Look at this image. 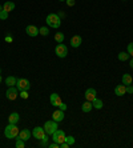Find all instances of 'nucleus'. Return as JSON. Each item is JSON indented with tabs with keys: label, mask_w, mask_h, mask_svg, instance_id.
<instances>
[{
	"label": "nucleus",
	"mask_w": 133,
	"mask_h": 148,
	"mask_svg": "<svg viewBox=\"0 0 133 148\" xmlns=\"http://www.w3.org/2000/svg\"><path fill=\"white\" fill-rule=\"evenodd\" d=\"M45 21H47V25H48V27L55 28V29L61 25V17L59 16L57 14H48Z\"/></svg>",
	"instance_id": "1"
},
{
	"label": "nucleus",
	"mask_w": 133,
	"mask_h": 148,
	"mask_svg": "<svg viewBox=\"0 0 133 148\" xmlns=\"http://www.w3.org/2000/svg\"><path fill=\"white\" fill-rule=\"evenodd\" d=\"M19 132H20V130L17 128L16 124H8L7 127L4 128V136L7 139H16L17 136H19Z\"/></svg>",
	"instance_id": "2"
},
{
	"label": "nucleus",
	"mask_w": 133,
	"mask_h": 148,
	"mask_svg": "<svg viewBox=\"0 0 133 148\" xmlns=\"http://www.w3.org/2000/svg\"><path fill=\"white\" fill-rule=\"evenodd\" d=\"M55 53L60 59L67 58V55H68V47L64 43H57V45H56V48H55Z\"/></svg>",
	"instance_id": "3"
},
{
	"label": "nucleus",
	"mask_w": 133,
	"mask_h": 148,
	"mask_svg": "<svg viewBox=\"0 0 133 148\" xmlns=\"http://www.w3.org/2000/svg\"><path fill=\"white\" fill-rule=\"evenodd\" d=\"M44 131H45V134L47 135H52L53 132L57 130V121H55L53 119L52 120H48V121H45V124H44Z\"/></svg>",
	"instance_id": "4"
},
{
	"label": "nucleus",
	"mask_w": 133,
	"mask_h": 148,
	"mask_svg": "<svg viewBox=\"0 0 133 148\" xmlns=\"http://www.w3.org/2000/svg\"><path fill=\"white\" fill-rule=\"evenodd\" d=\"M52 140L59 143V144H61L65 141V132L63 130H56L53 134H52Z\"/></svg>",
	"instance_id": "5"
},
{
	"label": "nucleus",
	"mask_w": 133,
	"mask_h": 148,
	"mask_svg": "<svg viewBox=\"0 0 133 148\" xmlns=\"http://www.w3.org/2000/svg\"><path fill=\"white\" fill-rule=\"evenodd\" d=\"M19 88L17 87H8L7 92H5V96H7L8 100H16L17 96H19Z\"/></svg>",
	"instance_id": "6"
},
{
	"label": "nucleus",
	"mask_w": 133,
	"mask_h": 148,
	"mask_svg": "<svg viewBox=\"0 0 133 148\" xmlns=\"http://www.w3.org/2000/svg\"><path fill=\"white\" fill-rule=\"evenodd\" d=\"M16 87L19 88V91H29L31 88V83L27 79H17Z\"/></svg>",
	"instance_id": "7"
},
{
	"label": "nucleus",
	"mask_w": 133,
	"mask_h": 148,
	"mask_svg": "<svg viewBox=\"0 0 133 148\" xmlns=\"http://www.w3.org/2000/svg\"><path fill=\"white\" fill-rule=\"evenodd\" d=\"M25 34H27L28 36H31V38H36L38 35H40V32H39V28L36 27V25L29 24L25 27Z\"/></svg>",
	"instance_id": "8"
},
{
	"label": "nucleus",
	"mask_w": 133,
	"mask_h": 148,
	"mask_svg": "<svg viewBox=\"0 0 133 148\" xmlns=\"http://www.w3.org/2000/svg\"><path fill=\"white\" fill-rule=\"evenodd\" d=\"M32 135H33L35 139L41 140V139L44 138L47 134H45V131H44V128H43V127H35L33 130H32Z\"/></svg>",
	"instance_id": "9"
},
{
	"label": "nucleus",
	"mask_w": 133,
	"mask_h": 148,
	"mask_svg": "<svg viewBox=\"0 0 133 148\" xmlns=\"http://www.w3.org/2000/svg\"><path fill=\"white\" fill-rule=\"evenodd\" d=\"M49 103H51L53 107H59L63 101H61V97L59 96L57 93H52L51 96H49Z\"/></svg>",
	"instance_id": "10"
},
{
	"label": "nucleus",
	"mask_w": 133,
	"mask_h": 148,
	"mask_svg": "<svg viewBox=\"0 0 133 148\" xmlns=\"http://www.w3.org/2000/svg\"><path fill=\"white\" fill-rule=\"evenodd\" d=\"M81 43H83V38L80 36V35H75V36H72L71 47H73V48H78V47L81 45Z\"/></svg>",
	"instance_id": "11"
},
{
	"label": "nucleus",
	"mask_w": 133,
	"mask_h": 148,
	"mask_svg": "<svg viewBox=\"0 0 133 148\" xmlns=\"http://www.w3.org/2000/svg\"><path fill=\"white\" fill-rule=\"evenodd\" d=\"M31 135H32V132L29 131V130L24 128V130H21V131L19 132V136H17V138H20L21 140L27 141V140H29V139H31Z\"/></svg>",
	"instance_id": "12"
},
{
	"label": "nucleus",
	"mask_w": 133,
	"mask_h": 148,
	"mask_svg": "<svg viewBox=\"0 0 133 148\" xmlns=\"http://www.w3.org/2000/svg\"><path fill=\"white\" fill-rule=\"evenodd\" d=\"M97 97V93H96V90L95 88H88L85 91V99L88 101H93V100Z\"/></svg>",
	"instance_id": "13"
},
{
	"label": "nucleus",
	"mask_w": 133,
	"mask_h": 148,
	"mask_svg": "<svg viewBox=\"0 0 133 148\" xmlns=\"http://www.w3.org/2000/svg\"><path fill=\"white\" fill-rule=\"evenodd\" d=\"M52 119L55 121H57V123H60V121L64 120V111L61 110H56L53 114H52Z\"/></svg>",
	"instance_id": "14"
},
{
	"label": "nucleus",
	"mask_w": 133,
	"mask_h": 148,
	"mask_svg": "<svg viewBox=\"0 0 133 148\" xmlns=\"http://www.w3.org/2000/svg\"><path fill=\"white\" fill-rule=\"evenodd\" d=\"M115 93H116V96H123L126 93V86L125 84H121V86H116L115 88Z\"/></svg>",
	"instance_id": "15"
},
{
	"label": "nucleus",
	"mask_w": 133,
	"mask_h": 148,
	"mask_svg": "<svg viewBox=\"0 0 133 148\" xmlns=\"http://www.w3.org/2000/svg\"><path fill=\"white\" fill-rule=\"evenodd\" d=\"M19 120H20V115L17 114V112H12L8 116V123H11V124H17Z\"/></svg>",
	"instance_id": "16"
},
{
	"label": "nucleus",
	"mask_w": 133,
	"mask_h": 148,
	"mask_svg": "<svg viewBox=\"0 0 133 148\" xmlns=\"http://www.w3.org/2000/svg\"><path fill=\"white\" fill-rule=\"evenodd\" d=\"M93 110V106H92V101H88L87 100L85 103H83V106H81V111L83 112H91V111Z\"/></svg>",
	"instance_id": "17"
},
{
	"label": "nucleus",
	"mask_w": 133,
	"mask_h": 148,
	"mask_svg": "<svg viewBox=\"0 0 133 148\" xmlns=\"http://www.w3.org/2000/svg\"><path fill=\"white\" fill-rule=\"evenodd\" d=\"M15 7H16V5H15L14 1H5V3L3 4V10H4V11H7L8 14H10L11 11H14V10H15Z\"/></svg>",
	"instance_id": "18"
},
{
	"label": "nucleus",
	"mask_w": 133,
	"mask_h": 148,
	"mask_svg": "<svg viewBox=\"0 0 133 148\" xmlns=\"http://www.w3.org/2000/svg\"><path fill=\"white\" fill-rule=\"evenodd\" d=\"M16 83H17V79L15 76H8L7 79H5V86H8V87H15Z\"/></svg>",
	"instance_id": "19"
},
{
	"label": "nucleus",
	"mask_w": 133,
	"mask_h": 148,
	"mask_svg": "<svg viewBox=\"0 0 133 148\" xmlns=\"http://www.w3.org/2000/svg\"><path fill=\"white\" fill-rule=\"evenodd\" d=\"M133 83V77L129 75V73H124L123 75V84H125V86H129V84H132Z\"/></svg>",
	"instance_id": "20"
},
{
	"label": "nucleus",
	"mask_w": 133,
	"mask_h": 148,
	"mask_svg": "<svg viewBox=\"0 0 133 148\" xmlns=\"http://www.w3.org/2000/svg\"><path fill=\"white\" fill-rule=\"evenodd\" d=\"M92 106H93V108H96V110H101L102 106H104V103H102V100H101V99L96 97V99L92 101Z\"/></svg>",
	"instance_id": "21"
},
{
	"label": "nucleus",
	"mask_w": 133,
	"mask_h": 148,
	"mask_svg": "<svg viewBox=\"0 0 133 148\" xmlns=\"http://www.w3.org/2000/svg\"><path fill=\"white\" fill-rule=\"evenodd\" d=\"M129 53L128 52H120L119 55H117V59H119L120 62H126L128 59H129Z\"/></svg>",
	"instance_id": "22"
},
{
	"label": "nucleus",
	"mask_w": 133,
	"mask_h": 148,
	"mask_svg": "<svg viewBox=\"0 0 133 148\" xmlns=\"http://www.w3.org/2000/svg\"><path fill=\"white\" fill-rule=\"evenodd\" d=\"M64 39H65V36H64L63 32H56V35H55V41L56 43H63Z\"/></svg>",
	"instance_id": "23"
},
{
	"label": "nucleus",
	"mask_w": 133,
	"mask_h": 148,
	"mask_svg": "<svg viewBox=\"0 0 133 148\" xmlns=\"http://www.w3.org/2000/svg\"><path fill=\"white\" fill-rule=\"evenodd\" d=\"M15 147H16V148H24V147H25V141L21 140L20 138H16V143H15Z\"/></svg>",
	"instance_id": "24"
},
{
	"label": "nucleus",
	"mask_w": 133,
	"mask_h": 148,
	"mask_svg": "<svg viewBox=\"0 0 133 148\" xmlns=\"http://www.w3.org/2000/svg\"><path fill=\"white\" fill-rule=\"evenodd\" d=\"M39 32H40V35H43V36H48V35H49V28L41 27V28H39Z\"/></svg>",
	"instance_id": "25"
},
{
	"label": "nucleus",
	"mask_w": 133,
	"mask_h": 148,
	"mask_svg": "<svg viewBox=\"0 0 133 148\" xmlns=\"http://www.w3.org/2000/svg\"><path fill=\"white\" fill-rule=\"evenodd\" d=\"M65 141H67L69 145H73L76 140H75V138H73V136H65Z\"/></svg>",
	"instance_id": "26"
},
{
	"label": "nucleus",
	"mask_w": 133,
	"mask_h": 148,
	"mask_svg": "<svg viewBox=\"0 0 133 148\" xmlns=\"http://www.w3.org/2000/svg\"><path fill=\"white\" fill-rule=\"evenodd\" d=\"M0 19L1 20H5V19H8V12L7 11H0Z\"/></svg>",
	"instance_id": "27"
},
{
	"label": "nucleus",
	"mask_w": 133,
	"mask_h": 148,
	"mask_svg": "<svg viewBox=\"0 0 133 148\" xmlns=\"http://www.w3.org/2000/svg\"><path fill=\"white\" fill-rule=\"evenodd\" d=\"M19 95H20V97L21 99H28V97H29V95H28V91H20V92H19Z\"/></svg>",
	"instance_id": "28"
},
{
	"label": "nucleus",
	"mask_w": 133,
	"mask_h": 148,
	"mask_svg": "<svg viewBox=\"0 0 133 148\" xmlns=\"http://www.w3.org/2000/svg\"><path fill=\"white\" fill-rule=\"evenodd\" d=\"M41 147H48V136L47 135L41 139Z\"/></svg>",
	"instance_id": "29"
},
{
	"label": "nucleus",
	"mask_w": 133,
	"mask_h": 148,
	"mask_svg": "<svg viewBox=\"0 0 133 148\" xmlns=\"http://www.w3.org/2000/svg\"><path fill=\"white\" fill-rule=\"evenodd\" d=\"M128 53H129L130 56H133V43H129V44H128Z\"/></svg>",
	"instance_id": "30"
},
{
	"label": "nucleus",
	"mask_w": 133,
	"mask_h": 148,
	"mask_svg": "<svg viewBox=\"0 0 133 148\" xmlns=\"http://www.w3.org/2000/svg\"><path fill=\"white\" fill-rule=\"evenodd\" d=\"M48 148H60V144L56 143V141H53L52 144H48Z\"/></svg>",
	"instance_id": "31"
},
{
	"label": "nucleus",
	"mask_w": 133,
	"mask_h": 148,
	"mask_svg": "<svg viewBox=\"0 0 133 148\" xmlns=\"http://www.w3.org/2000/svg\"><path fill=\"white\" fill-rule=\"evenodd\" d=\"M67 108H68V106H67V104H65V103H61V104H60V106H59V110L64 111V112H65V111H67Z\"/></svg>",
	"instance_id": "32"
},
{
	"label": "nucleus",
	"mask_w": 133,
	"mask_h": 148,
	"mask_svg": "<svg viewBox=\"0 0 133 148\" xmlns=\"http://www.w3.org/2000/svg\"><path fill=\"white\" fill-rule=\"evenodd\" d=\"M126 93H133V86L132 84L126 86Z\"/></svg>",
	"instance_id": "33"
},
{
	"label": "nucleus",
	"mask_w": 133,
	"mask_h": 148,
	"mask_svg": "<svg viewBox=\"0 0 133 148\" xmlns=\"http://www.w3.org/2000/svg\"><path fill=\"white\" fill-rule=\"evenodd\" d=\"M65 1H67V5H68V7H73V5H75V0H65Z\"/></svg>",
	"instance_id": "34"
},
{
	"label": "nucleus",
	"mask_w": 133,
	"mask_h": 148,
	"mask_svg": "<svg viewBox=\"0 0 133 148\" xmlns=\"http://www.w3.org/2000/svg\"><path fill=\"white\" fill-rule=\"evenodd\" d=\"M69 147H71V145H69L67 141H64V143H61V144H60V148H69Z\"/></svg>",
	"instance_id": "35"
},
{
	"label": "nucleus",
	"mask_w": 133,
	"mask_h": 148,
	"mask_svg": "<svg viewBox=\"0 0 133 148\" xmlns=\"http://www.w3.org/2000/svg\"><path fill=\"white\" fill-rule=\"evenodd\" d=\"M129 66H130V68H132V69H133V58H132V59H130V63H129Z\"/></svg>",
	"instance_id": "36"
},
{
	"label": "nucleus",
	"mask_w": 133,
	"mask_h": 148,
	"mask_svg": "<svg viewBox=\"0 0 133 148\" xmlns=\"http://www.w3.org/2000/svg\"><path fill=\"white\" fill-rule=\"evenodd\" d=\"M57 15H59V16H60V17H64V16H65V15H64V12H59Z\"/></svg>",
	"instance_id": "37"
},
{
	"label": "nucleus",
	"mask_w": 133,
	"mask_h": 148,
	"mask_svg": "<svg viewBox=\"0 0 133 148\" xmlns=\"http://www.w3.org/2000/svg\"><path fill=\"white\" fill-rule=\"evenodd\" d=\"M5 40H7V41H12V38H11V36H7V38H5Z\"/></svg>",
	"instance_id": "38"
},
{
	"label": "nucleus",
	"mask_w": 133,
	"mask_h": 148,
	"mask_svg": "<svg viewBox=\"0 0 133 148\" xmlns=\"http://www.w3.org/2000/svg\"><path fill=\"white\" fill-rule=\"evenodd\" d=\"M0 11H3V5H0Z\"/></svg>",
	"instance_id": "39"
},
{
	"label": "nucleus",
	"mask_w": 133,
	"mask_h": 148,
	"mask_svg": "<svg viewBox=\"0 0 133 148\" xmlns=\"http://www.w3.org/2000/svg\"><path fill=\"white\" fill-rule=\"evenodd\" d=\"M0 83H1V75H0Z\"/></svg>",
	"instance_id": "40"
},
{
	"label": "nucleus",
	"mask_w": 133,
	"mask_h": 148,
	"mask_svg": "<svg viewBox=\"0 0 133 148\" xmlns=\"http://www.w3.org/2000/svg\"><path fill=\"white\" fill-rule=\"evenodd\" d=\"M60 1H65V0H60Z\"/></svg>",
	"instance_id": "41"
},
{
	"label": "nucleus",
	"mask_w": 133,
	"mask_h": 148,
	"mask_svg": "<svg viewBox=\"0 0 133 148\" xmlns=\"http://www.w3.org/2000/svg\"><path fill=\"white\" fill-rule=\"evenodd\" d=\"M0 73H1V69H0Z\"/></svg>",
	"instance_id": "42"
}]
</instances>
